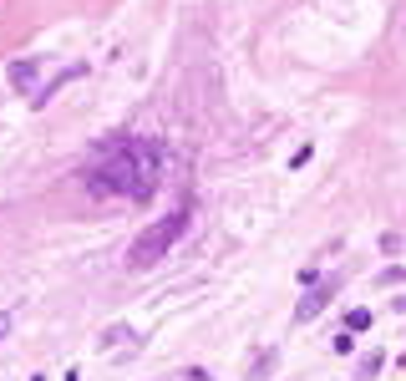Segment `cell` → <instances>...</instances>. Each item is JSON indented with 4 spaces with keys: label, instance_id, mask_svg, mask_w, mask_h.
I'll list each match as a JSON object with an SVG mask.
<instances>
[{
    "label": "cell",
    "instance_id": "6da1fadb",
    "mask_svg": "<svg viewBox=\"0 0 406 381\" xmlns=\"http://www.w3.org/2000/svg\"><path fill=\"white\" fill-rule=\"evenodd\" d=\"M168 147L153 133H112L92 147V158L81 163V188L92 199H153L163 178Z\"/></svg>",
    "mask_w": 406,
    "mask_h": 381
},
{
    "label": "cell",
    "instance_id": "7a4b0ae2",
    "mask_svg": "<svg viewBox=\"0 0 406 381\" xmlns=\"http://www.w3.org/2000/svg\"><path fill=\"white\" fill-rule=\"evenodd\" d=\"M183 229H188V203H183V208H173V214H163L158 224H147L142 234L127 244V260H122V265H127V269H153L163 254L183 239Z\"/></svg>",
    "mask_w": 406,
    "mask_h": 381
},
{
    "label": "cell",
    "instance_id": "3957f363",
    "mask_svg": "<svg viewBox=\"0 0 406 381\" xmlns=\"http://www.w3.org/2000/svg\"><path fill=\"white\" fill-rule=\"evenodd\" d=\"M335 290H340V274H330V280H325V285H320V290H310V295H305V300H300V305H295V321H315V315H320V310H325V305H330V295H335Z\"/></svg>",
    "mask_w": 406,
    "mask_h": 381
},
{
    "label": "cell",
    "instance_id": "277c9868",
    "mask_svg": "<svg viewBox=\"0 0 406 381\" xmlns=\"http://www.w3.org/2000/svg\"><path fill=\"white\" fill-rule=\"evenodd\" d=\"M6 76H11V87H15V92H31V81L41 76V56H20V61H11V72H6Z\"/></svg>",
    "mask_w": 406,
    "mask_h": 381
},
{
    "label": "cell",
    "instance_id": "5b68a950",
    "mask_svg": "<svg viewBox=\"0 0 406 381\" xmlns=\"http://www.w3.org/2000/svg\"><path fill=\"white\" fill-rule=\"evenodd\" d=\"M81 72H87L81 61H72V67H61V72H56V76L46 81V87H41V92L31 97V102H36V107H41V102H51V92H56V87H67V81H72V76H81Z\"/></svg>",
    "mask_w": 406,
    "mask_h": 381
},
{
    "label": "cell",
    "instance_id": "8992f818",
    "mask_svg": "<svg viewBox=\"0 0 406 381\" xmlns=\"http://www.w3.org/2000/svg\"><path fill=\"white\" fill-rule=\"evenodd\" d=\"M371 321H376V315H371L366 305H351V310H346V330H351V335H356V330H371Z\"/></svg>",
    "mask_w": 406,
    "mask_h": 381
},
{
    "label": "cell",
    "instance_id": "52a82bcc",
    "mask_svg": "<svg viewBox=\"0 0 406 381\" xmlns=\"http://www.w3.org/2000/svg\"><path fill=\"white\" fill-rule=\"evenodd\" d=\"M381 366H386V356H381V351H371L366 361H360V381H371V376H376Z\"/></svg>",
    "mask_w": 406,
    "mask_h": 381
},
{
    "label": "cell",
    "instance_id": "ba28073f",
    "mask_svg": "<svg viewBox=\"0 0 406 381\" xmlns=\"http://www.w3.org/2000/svg\"><path fill=\"white\" fill-rule=\"evenodd\" d=\"M117 341H133V330H127V326H112V330L102 335V346H117Z\"/></svg>",
    "mask_w": 406,
    "mask_h": 381
},
{
    "label": "cell",
    "instance_id": "9c48e42d",
    "mask_svg": "<svg viewBox=\"0 0 406 381\" xmlns=\"http://www.w3.org/2000/svg\"><path fill=\"white\" fill-rule=\"evenodd\" d=\"M351 351H356V335L340 330V335H335V356H351Z\"/></svg>",
    "mask_w": 406,
    "mask_h": 381
},
{
    "label": "cell",
    "instance_id": "30bf717a",
    "mask_svg": "<svg viewBox=\"0 0 406 381\" xmlns=\"http://www.w3.org/2000/svg\"><path fill=\"white\" fill-rule=\"evenodd\" d=\"M274 361H280V351H264V356H259V361H254V376H264V371H269Z\"/></svg>",
    "mask_w": 406,
    "mask_h": 381
},
{
    "label": "cell",
    "instance_id": "8fae6325",
    "mask_svg": "<svg viewBox=\"0 0 406 381\" xmlns=\"http://www.w3.org/2000/svg\"><path fill=\"white\" fill-rule=\"evenodd\" d=\"M406 280V269L401 265H391V269H381V285H401Z\"/></svg>",
    "mask_w": 406,
    "mask_h": 381
},
{
    "label": "cell",
    "instance_id": "7c38bea8",
    "mask_svg": "<svg viewBox=\"0 0 406 381\" xmlns=\"http://www.w3.org/2000/svg\"><path fill=\"white\" fill-rule=\"evenodd\" d=\"M11 321H15V315H11V310H0V341L11 335Z\"/></svg>",
    "mask_w": 406,
    "mask_h": 381
},
{
    "label": "cell",
    "instance_id": "4fadbf2b",
    "mask_svg": "<svg viewBox=\"0 0 406 381\" xmlns=\"http://www.w3.org/2000/svg\"><path fill=\"white\" fill-rule=\"evenodd\" d=\"M67 381H81V376H76V371H72V376H67Z\"/></svg>",
    "mask_w": 406,
    "mask_h": 381
}]
</instances>
